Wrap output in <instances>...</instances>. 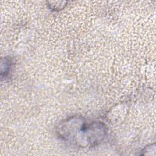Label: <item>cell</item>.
Wrapping results in <instances>:
<instances>
[{
	"label": "cell",
	"mask_w": 156,
	"mask_h": 156,
	"mask_svg": "<svg viewBox=\"0 0 156 156\" xmlns=\"http://www.w3.org/2000/svg\"><path fill=\"white\" fill-rule=\"evenodd\" d=\"M58 135L64 141L82 147H94L105 137L107 128L100 121H90L82 116H71L58 127Z\"/></svg>",
	"instance_id": "obj_1"
},
{
	"label": "cell",
	"mask_w": 156,
	"mask_h": 156,
	"mask_svg": "<svg viewBox=\"0 0 156 156\" xmlns=\"http://www.w3.org/2000/svg\"><path fill=\"white\" fill-rule=\"evenodd\" d=\"M1 63L2 64H1V77L3 78V77H5L8 75L10 71V69L11 68L12 62L9 58H7L5 57L2 60Z\"/></svg>",
	"instance_id": "obj_2"
}]
</instances>
